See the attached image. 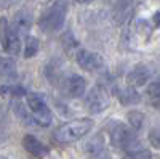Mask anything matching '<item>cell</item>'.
<instances>
[{
    "instance_id": "44dd1931",
    "label": "cell",
    "mask_w": 160,
    "mask_h": 159,
    "mask_svg": "<svg viewBox=\"0 0 160 159\" xmlns=\"http://www.w3.org/2000/svg\"><path fill=\"white\" fill-rule=\"evenodd\" d=\"M85 150L88 153H91V154H99L102 151V141H101V138L96 137V138H93L91 141H88L85 145Z\"/></svg>"
},
{
    "instance_id": "9c48e42d",
    "label": "cell",
    "mask_w": 160,
    "mask_h": 159,
    "mask_svg": "<svg viewBox=\"0 0 160 159\" xmlns=\"http://www.w3.org/2000/svg\"><path fill=\"white\" fill-rule=\"evenodd\" d=\"M135 11V0H117L112 7V21L115 24H123L131 18Z\"/></svg>"
},
{
    "instance_id": "4fadbf2b",
    "label": "cell",
    "mask_w": 160,
    "mask_h": 159,
    "mask_svg": "<svg viewBox=\"0 0 160 159\" xmlns=\"http://www.w3.org/2000/svg\"><path fill=\"white\" fill-rule=\"evenodd\" d=\"M13 28L16 29V32H28L32 28V13L28 8H22L16 11L15 18H13Z\"/></svg>"
},
{
    "instance_id": "ba28073f",
    "label": "cell",
    "mask_w": 160,
    "mask_h": 159,
    "mask_svg": "<svg viewBox=\"0 0 160 159\" xmlns=\"http://www.w3.org/2000/svg\"><path fill=\"white\" fill-rule=\"evenodd\" d=\"M75 61L85 71H99L104 68V58L99 53L87 50V48H80L75 53Z\"/></svg>"
},
{
    "instance_id": "cb8c5ba5",
    "label": "cell",
    "mask_w": 160,
    "mask_h": 159,
    "mask_svg": "<svg viewBox=\"0 0 160 159\" xmlns=\"http://www.w3.org/2000/svg\"><path fill=\"white\" fill-rule=\"evenodd\" d=\"M152 24H154V28H160V11H155L152 18H151Z\"/></svg>"
},
{
    "instance_id": "ac0fdd59",
    "label": "cell",
    "mask_w": 160,
    "mask_h": 159,
    "mask_svg": "<svg viewBox=\"0 0 160 159\" xmlns=\"http://www.w3.org/2000/svg\"><path fill=\"white\" fill-rule=\"evenodd\" d=\"M127 119H128V122H130L131 129L135 130V132H138V130L142 127V124H144L146 116H144V113L135 109V111H130V113L127 114Z\"/></svg>"
},
{
    "instance_id": "8fae6325",
    "label": "cell",
    "mask_w": 160,
    "mask_h": 159,
    "mask_svg": "<svg viewBox=\"0 0 160 159\" xmlns=\"http://www.w3.org/2000/svg\"><path fill=\"white\" fill-rule=\"evenodd\" d=\"M151 69L146 64H136L128 74H127V84L128 87H142L149 82Z\"/></svg>"
},
{
    "instance_id": "e0dca14e",
    "label": "cell",
    "mask_w": 160,
    "mask_h": 159,
    "mask_svg": "<svg viewBox=\"0 0 160 159\" xmlns=\"http://www.w3.org/2000/svg\"><path fill=\"white\" fill-rule=\"evenodd\" d=\"M38 39L37 37H32V35H28L26 37V42H24V58H32L37 55L38 51Z\"/></svg>"
},
{
    "instance_id": "d4e9b609",
    "label": "cell",
    "mask_w": 160,
    "mask_h": 159,
    "mask_svg": "<svg viewBox=\"0 0 160 159\" xmlns=\"http://www.w3.org/2000/svg\"><path fill=\"white\" fill-rule=\"evenodd\" d=\"M75 3H80V5H85V3H91V2H95V0H74Z\"/></svg>"
},
{
    "instance_id": "603a6c76",
    "label": "cell",
    "mask_w": 160,
    "mask_h": 159,
    "mask_svg": "<svg viewBox=\"0 0 160 159\" xmlns=\"http://www.w3.org/2000/svg\"><path fill=\"white\" fill-rule=\"evenodd\" d=\"M149 141L154 148L160 150V125H155L149 132Z\"/></svg>"
},
{
    "instance_id": "7c38bea8",
    "label": "cell",
    "mask_w": 160,
    "mask_h": 159,
    "mask_svg": "<svg viewBox=\"0 0 160 159\" xmlns=\"http://www.w3.org/2000/svg\"><path fill=\"white\" fill-rule=\"evenodd\" d=\"M64 87H66V92L72 97V98H80L85 95V90H87V82L82 76L78 74H71L68 76V79L64 81Z\"/></svg>"
},
{
    "instance_id": "6da1fadb",
    "label": "cell",
    "mask_w": 160,
    "mask_h": 159,
    "mask_svg": "<svg viewBox=\"0 0 160 159\" xmlns=\"http://www.w3.org/2000/svg\"><path fill=\"white\" fill-rule=\"evenodd\" d=\"M93 125H95V122H93V119H90V117L74 119L71 122H66V124L59 125L55 130V138H56L58 143H62V145L78 141L80 138L87 137V134H90Z\"/></svg>"
},
{
    "instance_id": "484cf974",
    "label": "cell",
    "mask_w": 160,
    "mask_h": 159,
    "mask_svg": "<svg viewBox=\"0 0 160 159\" xmlns=\"http://www.w3.org/2000/svg\"><path fill=\"white\" fill-rule=\"evenodd\" d=\"M5 138H7V134H5V132H3L2 129H0V143H3V141H5Z\"/></svg>"
},
{
    "instance_id": "7402d4cb",
    "label": "cell",
    "mask_w": 160,
    "mask_h": 159,
    "mask_svg": "<svg viewBox=\"0 0 160 159\" xmlns=\"http://www.w3.org/2000/svg\"><path fill=\"white\" fill-rule=\"evenodd\" d=\"M123 159H152V153L149 150H136L127 153Z\"/></svg>"
},
{
    "instance_id": "4316f807",
    "label": "cell",
    "mask_w": 160,
    "mask_h": 159,
    "mask_svg": "<svg viewBox=\"0 0 160 159\" xmlns=\"http://www.w3.org/2000/svg\"><path fill=\"white\" fill-rule=\"evenodd\" d=\"M106 2H109V3H115L117 0H106Z\"/></svg>"
},
{
    "instance_id": "277c9868",
    "label": "cell",
    "mask_w": 160,
    "mask_h": 159,
    "mask_svg": "<svg viewBox=\"0 0 160 159\" xmlns=\"http://www.w3.org/2000/svg\"><path fill=\"white\" fill-rule=\"evenodd\" d=\"M111 143L112 146L118 150H125L127 153L141 150V148H136V143L139 145L136 132L122 122H114V125L111 127Z\"/></svg>"
},
{
    "instance_id": "ffe728a7",
    "label": "cell",
    "mask_w": 160,
    "mask_h": 159,
    "mask_svg": "<svg viewBox=\"0 0 160 159\" xmlns=\"http://www.w3.org/2000/svg\"><path fill=\"white\" fill-rule=\"evenodd\" d=\"M13 109H15V113H16L18 117L24 119V121L28 122V124H35V122H34V119L29 116V113L26 111V108H24L21 103H13Z\"/></svg>"
},
{
    "instance_id": "7a4b0ae2",
    "label": "cell",
    "mask_w": 160,
    "mask_h": 159,
    "mask_svg": "<svg viewBox=\"0 0 160 159\" xmlns=\"http://www.w3.org/2000/svg\"><path fill=\"white\" fill-rule=\"evenodd\" d=\"M69 11V3L68 0H56L53 2L38 19V26L43 32H58L64 23H66V16Z\"/></svg>"
},
{
    "instance_id": "52a82bcc",
    "label": "cell",
    "mask_w": 160,
    "mask_h": 159,
    "mask_svg": "<svg viewBox=\"0 0 160 159\" xmlns=\"http://www.w3.org/2000/svg\"><path fill=\"white\" fill-rule=\"evenodd\" d=\"M83 103H85V108L90 113H93V114L102 113L109 106V92H108V88H106L104 85H95L87 93Z\"/></svg>"
},
{
    "instance_id": "30bf717a",
    "label": "cell",
    "mask_w": 160,
    "mask_h": 159,
    "mask_svg": "<svg viewBox=\"0 0 160 159\" xmlns=\"http://www.w3.org/2000/svg\"><path fill=\"white\" fill-rule=\"evenodd\" d=\"M22 146H24V150L28 151L31 156H34V157H37V159H43V157H47V156L50 154V148L47 146V145L42 143L37 137H34V135H31V134L24 135V138H22Z\"/></svg>"
},
{
    "instance_id": "8992f818",
    "label": "cell",
    "mask_w": 160,
    "mask_h": 159,
    "mask_svg": "<svg viewBox=\"0 0 160 159\" xmlns=\"http://www.w3.org/2000/svg\"><path fill=\"white\" fill-rule=\"evenodd\" d=\"M0 44L5 53L11 56L19 55L21 51V39L16 29L8 23L7 18H0Z\"/></svg>"
},
{
    "instance_id": "f1b7e54d",
    "label": "cell",
    "mask_w": 160,
    "mask_h": 159,
    "mask_svg": "<svg viewBox=\"0 0 160 159\" xmlns=\"http://www.w3.org/2000/svg\"><path fill=\"white\" fill-rule=\"evenodd\" d=\"M157 109H158V111H160V104H157Z\"/></svg>"
},
{
    "instance_id": "d6986e66",
    "label": "cell",
    "mask_w": 160,
    "mask_h": 159,
    "mask_svg": "<svg viewBox=\"0 0 160 159\" xmlns=\"http://www.w3.org/2000/svg\"><path fill=\"white\" fill-rule=\"evenodd\" d=\"M148 95L155 103V106L160 104V79H155L148 85Z\"/></svg>"
},
{
    "instance_id": "3957f363",
    "label": "cell",
    "mask_w": 160,
    "mask_h": 159,
    "mask_svg": "<svg viewBox=\"0 0 160 159\" xmlns=\"http://www.w3.org/2000/svg\"><path fill=\"white\" fill-rule=\"evenodd\" d=\"M152 31L154 28L151 26L149 21H146L142 18H136L133 19L125 32V39H127V44L131 48H138V47H144L151 40L152 37Z\"/></svg>"
},
{
    "instance_id": "9a60e30c",
    "label": "cell",
    "mask_w": 160,
    "mask_h": 159,
    "mask_svg": "<svg viewBox=\"0 0 160 159\" xmlns=\"http://www.w3.org/2000/svg\"><path fill=\"white\" fill-rule=\"evenodd\" d=\"M18 71H16V63L13 58L8 56H0V77L5 79H13L16 77Z\"/></svg>"
},
{
    "instance_id": "2e32d148",
    "label": "cell",
    "mask_w": 160,
    "mask_h": 159,
    "mask_svg": "<svg viewBox=\"0 0 160 159\" xmlns=\"http://www.w3.org/2000/svg\"><path fill=\"white\" fill-rule=\"evenodd\" d=\"M0 95L2 97H15V98H21L26 97L28 92L21 85H0Z\"/></svg>"
},
{
    "instance_id": "5b68a950",
    "label": "cell",
    "mask_w": 160,
    "mask_h": 159,
    "mask_svg": "<svg viewBox=\"0 0 160 159\" xmlns=\"http://www.w3.org/2000/svg\"><path fill=\"white\" fill-rule=\"evenodd\" d=\"M26 103H28V109L32 114L34 122L40 127H48L53 122V113L50 106L43 100L42 95L38 93H28L26 95Z\"/></svg>"
},
{
    "instance_id": "83f0119b",
    "label": "cell",
    "mask_w": 160,
    "mask_h": 159,
    "mask_svg": "<svg viewBox=\"0 0 160 159\" xmlns=\"http://www.w3.org/2000/svg\"><path fill=\"white\" fill-rule=\"evenodd\" d=\"M0 159H8V157H5V156H0Z\"/></svg>"
},
{
    "instance_id": "5bb4252c",
    "label": "cell",
    "mask_w": 160,
    "mask_h": 159,
    "mask_svg": "<svg viewBox=\"0 0 160 159\" xmlns=\"http://www.w3.org/2000/svg\"><path fill=\"white\" fill-rule=\"evenodd\" d=\"M117 97H118V101L122 103L123 106L136 104V103H139V101H141L139 93H138V92H136L135 88H133V87H125V88H122V90H118Z\"/></svg>"
}]
</instances>
